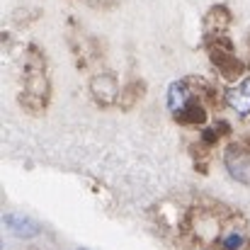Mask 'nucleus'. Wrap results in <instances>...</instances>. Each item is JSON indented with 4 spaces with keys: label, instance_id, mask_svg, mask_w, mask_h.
<instances>
[{
    "label": "nucleus",
    "instance_id": "obj_1",
    "mask_svg": "<svg viewBox=\"0 0 250 250\" xmlns=\"http://www.w3.org/2000/svg\"><path fill=\"white\" fill-rule=\"evenodd\" d=\"M49 95H51V83H49V76H46L44 54H42L37 46H29L20 104H22L29 114H42V112L46 109V104H49Z\"/></svg>",
    "mask_w": 250,
    "mask_h": 250
},
{
    "label": "nucleus",
    "instance_id": "obj_2",
    "mask_svg": "<svg viewBox=\"0 0 250 250\" xmlns=\"http://www.w3.org/2000/svg\"><path fill=\"white\" fill-rule=\"evenodd\" d=\"M207 51L224 81H236L243 76V63L236 59L233 42L226 34H207Z\"/></svg>",
    "mask_w": 250,
    "mask_h": 250
},
{
    "label": "nucleus",
    "instance_id": "obj_3",
    "mask_svg": "<svg viewBox=\"0 0 250 250\" xmlns=\"http://www.w3.org/2000/svg\"><path fill=\"white\" fill-rule=\"evenodd\" d=\"M224 166L236 182L250 187V148L246 144H231L224 153Z\"/></svg>",
    "mask_w": 250,
    "mask_h": 250
},
{
    "label": "nucleus",
    "instance_id": "obj_4",
    "mask_svg": "<svg viewBox=\"0 0 250 250\" xmlns=\"http://www.w3.org/2000/svg\"><path fill=\"white\" fill-rule=\"evenodd\" d=\"M199 97L197 95V85L194 78H182V81H175V83L167 87V109L175 114L177 109H182L189 100Z\"/></svg>",
    "mask_w": 250,
    "mask_h": 250
},
{
    "label": "nucleus",
    "instance_id": "obj_5",
    "mask_svg": "<svg viewBox=\"0 0 250 250\" xmlns=\"http://www.w3.org/2000/svg\"><path fill=\"white\" fill-rule=\"evenodd\" d=\"M2 224H5V229L15 236V238H22V241H27V238H37L39 233H42V226L34 221V219H29V216H24V214H5L2 216Z\"/></svg>",
    "mask_w": 250,
    "mask_h": 250
},
{
    "label": "nucleus",
    "instance_id": "obj_6",
    "mask_svg": "<svg viewBox=\"0 0 250 250\" xmlns=\"http://www.w3.org/2000/svg\"><path fill=\"white\" fill-rule=\"evenodd\" d=\"M90 90L95 95V100L100 104H109V102H117L119 97V87H117V78L112 73H97L92 81H90Z\"/></svg>",
    "mask_w": 250,
    "mask_h": 250
},
{
    "label": "nucleus",
    "instance_id": "obj_7",
    "mask_svg": "<svg viewBox=\"0 0 250 250\" xmlns=\"http://www.w3.org/2000/svg\"><path fill=\"white\" fill-rule=\"evenodd\" d=\"M172 117H175V122H180V124H185V126H202V124L207 122V109H204L202 100L194 97V100H189L182 109H177Z\"/></svg>",
    "mask_w": 250,
    "mask_h": 250
},
{
    "label": "nucleus",
    "instance_id": "obj_8",
    "mask_svg": "<svg viewBox=\"0 0 250 250\" xmlns=\"http://www.w3.org/2000/svg\"><path fill=\"white\" fill-rule=\"evenodd\" d=\"M226 102H229V107L236 109L241 117L250 114V78H243L236 87H229Z\"/></svg>",
    "mask_w": 250,
    "mask_h": 250
},
{
    "label": "nucleus",
    "instance_id": "obj_9",
    "mask_svg": "<svg viewBox=\"0 0 250 250\" xmlns=\"http://www.w3.org/2000/svg\"><path fill=\"white\" fill-rule=\"evenodd\" d=\"M204 24H207V34H226V27L231 24V15L224 5H216L209 10Z\"/></svg>",
    "mask_w": 250,
    "mask_h": 250
},
{
    "label": "nucleus",
    "instance_id": "obj_10",
    "mask_svg": "<svg viewBox=\"0 0 250 250\" xmlns=\"http://www.w3.org/2000/svg\"><path fill=\"white\" fill-rule=\"evenodd\" d=\"M144 92H146V85L141 83V81H131V83L126 85L124 90H119V97H117V104L122 107V109H131L141 97H144Z\"/></svg>",
    "mask_w": 250,
    "mask_h": 250
},
{
    "label": "nucleus",
    "instance_id": "obj_11",
    "mask_svg": "<svg viewBox=\"0 0 250 250\" xmlns=\"http://www.w3.org/2000/svg\"><path fill=\"white\" fill-rule=\"evenodd\" d=\"M241 246H243V238H241L238 233H231V236L224 241V248L226 250H238Z\"/></svg>",
    "mask_w": 250,
    "mask_h": 250
},
{
    "label": "nucleus",
    "instance_id": "obj_12",
    "mask_svg": "<svg viewBox=\"0 0 250 250\" xmlns=\"http://www.w3.org/2000/svg\"><path fill=\"white\" fill-rule=\"evenodd\" d=\"M78 250H85V248H78Z\"/></svg>",
    "mask_w": 250,
    "mask_h": 250
}]
</instances>
